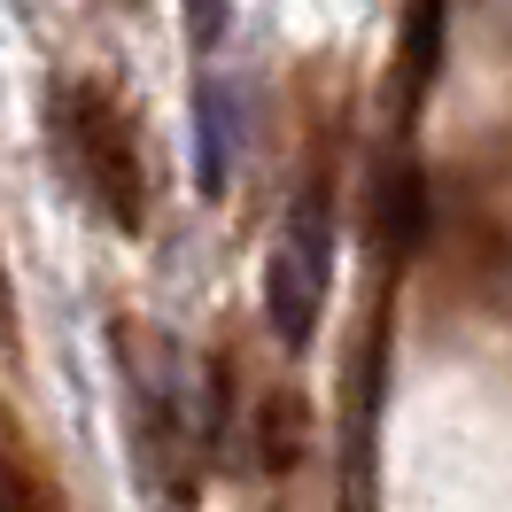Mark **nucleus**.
I'll return each instance as SVG.
<instances>
[{
	"label": "nucleus",
	"mask_w": 512,
	"mask_h": 512,
	"mask_svg": "<svg viewBox=\"0 0 512 512\" xmlns=\"http://www.w3.org/2000/svg\"><path fill=\"white\" fill-rule=\"evenodd\" d=\"M55 117H63L70 163H78V179L94 187V202L109 210V225H117V233H140V225H148V171H140V132H132V117L94 78L63 86V109H55Z\"/></svg>",
	"instance_id": "nucleus-1"
},
{
	"label": "nucleus",
	"mask_w": 512,
	"mask_h": 512,
	"mask_svg": "<svg viewBox=\"0 0 512 512\" xmlns=\"http://www.w3.org/2000/svg\"><path fill=\"white\" fill-rule=\"evenodd\" d=\"M0 350H16V288H8V264H0Z\"/></svg>",
	"instance_id": "nucleus-6"
},
{
	"label": "nucleus",
	"mask_w": 512,
	"mask_h": 512,
	"mask_svg": "<svg viewBox=\"0 0 512 512\" xmlns=\"http://www.w3.org/2000/svg\"><path fill=\"white\" fill-rule=\"evenodd\" d=\"M187 16H194V39H218L225 16H233V0H187Z\"/></svg>",
	"instance_id": "nucleus-5"
},
{
	"label": "nucleus",
	"mask_w": 512,
	"mask_h": 512,
	"mask_svg": "<svg viewBox=\"0 0 512 512\" xmlns=\"http://www.w3.org/2000/svg\"><path fill=\"white\" fill-rule=\"evenodd\" d=\"M311 458V396L295 381H272V388H256V404H249V466L256 474H295Z\"/></svg>",
	"instance_id": "nucleus-2"
},
{
	"label": "nucleus",
	"mask_w": 512,
	"mask_h": 512,
	"mask_svg": "<svg viewBox=\"0 0 512 512\" xmlns=\"http://www.w3.org/2000/svg\"><path fill=\"white\" fill-rule=\"evenodd\" d=\"M311 225H303V241H288V249L272 256V272H264V311H272V334L280 342H311V326H319V280L326 272H311Z\"/></svg>",
	"instance_id": "nucleus-3"
},
{
	"label": "nucleus",
	"mask_w": 512,
	"mask_h": 512,
	"mask_svg": "<svg viewBox=\"0 0 512 512\" xmlns=\"http://www.w3.org/2000/svg\"><path fill=\"white\" fill-rule=\"evenodd\" d=\"M381 256H412L419 233H427V187H419V171L404 163L396 179H381Z\"/></svg>",
	"instance_id": "nucleus-4"
}]
</instances>
